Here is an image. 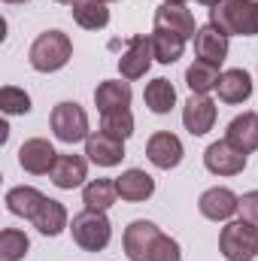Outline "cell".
Wrapping results in <instances>:
<instances>
[{"label": "cell", "mask_w": 258, "mask_h": 261, "mask_svg": "<svg viewBox=\"0 0 258 261\" xmlns=\"http://www.w3.org/2000/svg\"><path fill=\"white\" fill-rule=\"evenodd\" d=\"M210 24L225 37H258V0H219L210 9Z\"/></svg>", "instance_id": "1"}, {"label": "cell", "mask_w": 258, "mask_h": 261, "mask_svg": "<svg viewBox=\"0 0 258 261\" xmlns=\"http://www.w3.org/2000/svg\"><path fill=\"white\" fill-rule=\"evenodd\" d=\"M70 58H73V40L64 31H43L28 49V61L37 73H58L61 67L70 64Z\"/></svg>", "instance_id": "2"}, {"label": "cell", "mask_w": 258, "mask_h": 261, "mask_svg": "<svg viewBox=\"0 0 258 261\" xmlns=\"http://www.w3.org/2000/svg\"><path fill=\"white\" fill-rule=\"evenodd\" d=\"M70 234H73V243L82 252H100L113 240V225H110L107 213H100V210H82V213L73 216Z\"/></svg>", "instance_id": "3"}, {"label": "cell", "mask_w": 258, "mask_h": 261, "mask_svg": "<svg viewBox=\"0 0 258 261\" xmlns=\"http://www.w3.org/2000/svg\"><path fill=\"white\" fill-rule=\"evenodd\" d=\"M219 252L225 261H255L258 258V225L237 219L228 222L219 234Z\"/></svg>", "instance_id": "4"}, {"label": "cell", "mask_w": 258, "mask_h": 261, "mask_svg": "<svg viewBox=\"0 0 258 261\" xmlns=\"http://www.w3.org/2000/svg\"><path fill=\"white\" fill-rule=\"evenodd\" d=\"M52 130H55V137L67 143V146H73V143H79V140H88L91 134H88V113L76 103V100H61L55 110H52Z\"/></svg>", "instance_id": "5"}, {"label": "cell", "mask_w": 258, "mask_h": 261, "mask_svg": "<svg viewBox=\"0 0 258 261\" xmlns=\"http://www.w3.org/2000/svg\"><path fill=\"white\" fill-rule=\"evenodd\" d=\"M203 167L213 176H237L246 170V155L240 149H234L228 140H216L203 152Z\"/></svg>", "instance_id": "6"}, {"label": "cell", "mask_w": 258, "mask_h": 261, "mask_svg": "<svg viewBox=\"0 0 258 261\" xmlns=\"http://www.w3.org/2000/svg\"><path fill=\"white\" fill-rule=\"evenodd\" d=\"M183 155H186L183 140H179L176 134H170V130H155V134L149 137V143H146V158H149L158 170H173V167H179V164H183Z\"/></svg>", "instance_id": "7"}, {"label": "cell", "mask_w": 258, "mask_h": 261, "mask_svg": "<svg viewBox=\"0 0 258 261\" xmlns=\"http://www.w3.org/2000/svg\"><path fill=\"white\" fill-rule=\"evenodd\" d=\"M158 237H161V228H158L155 222H146V219L131 222L128 228H125V237H122L125 255H128L131 261H149Z\"/></svg>", "instance_id": "8"}, {"label": "cell", "mask_w": 258, "mask_h": 261, "mask_svg": "<svg viewBox=\"0 0 258 261\" xmlns=\"http://www.w3.org/2000/svg\"><path fill=\"white\" fill-rule=\"evenodd\" d=\"M55 161H58V152H55V146H52L49 140H43V137L24 140L21 149H18V164H21V170H28V173H34V176L52 173Z\"/></svg>", "instance_id": "9"}, {"label": "cell", "mask_w": 258, "mask_h": 261, "mask_svg": "<svg viewBox=\"0 0 258 261\" xmlns=\"http://www.w3.org/2000/svg\"><path fill=\"white\" fill-rule=\"evenodd\" d=\"M197 210L210 222H228L234 213H240V197L225 186H216V189H207L197 197Z\"/></svg>", "instance_id": "10"}, {"label": "cell", "mask_w": 258, "mask_h": 261, "mask_svg": "<svg viewBox=\"0 0 258 261\" xmlns=\"http://www.w3.org/2000/svg\"><path fill=\"white\" fill-rule=\"evenodd\" d=\"M152 58H155L152 55V37L137 34V37H131L128 49L119 58V73L125 79H143L149 73V67H152Z\"/></svg>", "instance_id": "11"}, {"label": "cell", "mask_w": 258, "mask_h": 261, "mask_svg": "<svg viewBox=\"0 0 258 261\" xmlns=\"http://www.w3.org/2000/svg\"><path fill=\"white\" fill-rule=\"evenodd\" d=\"M183 125L192 137H203L216 125V100L207 94H192L183 107Z\"/></svg>", "instance_id": "12"}, {"label": "cell", "mask_w": 258, "mask_h": 261, "mask_svg": "<svg viewBox=\"0 0 258 261\" xmlns=\"http://www.w3.org/2000/svg\"><path fill=\"white\" fill-rule=\"evenodd\" d=\"M155 31L176 34V37H183L186 43L197 37L194 15L186 9V6H170V3H161V6L155 9Z\"/></svg>", "instance_id": "13"}, {"label": "cell", "mask_w": 258, "mask_h": 261, "mask_svg": "<svg viewBox=\"0 0 258 261\" xmlns=\"http://www.w3.org/2000/svg\"><path fill=\"white\" fill-rule=\"evenodd\" d=\"M85 155L97 167H116L125 158V143L116 140V137H107L104 130H97V134H91L85 140Z\"/></svg>", "instance_id": "14"}, {"label": "cell", "mask_w": 258, "mask_h": 261, "mask_svg": "<svg viewBox=\"0 0 258 261\" xmlns=\"http://www.w3.org/2000/svg\"><path fill=\"white\" fill-rule=\"evenodd\" d=\"M31 225L43 234V237H58L70 225V216H67V206L55 197H43V203L37 206V213L31 216Z\"/></svg>", "instance_id": "15"}, {"label": "cell", "mask_w": 258, "mask_h": 261, "mask_svg": "<svg viewBox=\"0 0 258 261\" xmlns=\"http://www.w3.org/2000/svg\"><path fill=\"white\" fill-rule=\"evenodd\" d=\"M49 176H52V182H55L58 189L73 192V189H79V186L88 179V161H85L82 155L64 152V155H58V161H55V167H52Z\"/></svg>", "instance_id": "16"}, {"label": "cell", "mask_w": 258, "mask_h": 261, "mask_svg": "<svg viewBox=\"0 0 258 261\" xmlns=\"http://www.w3.org/2000/svg\"><path fill=\"white\" fill-rule=\"evenodd\" d=\"M225 140L240 149L243 155H252L258 149V113H240L228 122V130H225Z\"/></svg>", "instance_id": "17"}, {"label": "cell", "mask_w": 258, "mask_h": 261, "mask_svg": "<svg viewBox=\"0 0 258 261\" xmlns=\"http://www.w3.org/2000/svg\"><path fill=\"white\" fill-rule=\"evenodd\" d=\"M116 189H119V197L128 200V203H140V200H149L155 195V179L140 170V167H131L122 176H116Z\"/></svg>", "instance_id": "18"}, {"label": "cell", "mask_w": 258, "mask_h": 261, "mask_svg": "<svg viewBox=\"0 0 258 261\" xmlns=\"http://www.w3.org/2000/svg\"><path fill=\"white\" fill-rule=\"evenodd\" d=\"M194 52H197V58H203V61L222 64V61L228 58V37H225L216 24H203V28H197Z\"/></svg>", "instance_id": "19"}, {"label": "cell", "mask_w": 258, "mask_h": 261, "mask_svg": "<svg viewBox=\"0 0 258 261\" xmlns=\"http://www.w3.org/2000/svg\"><path fill=\"white\" fill-rule=\"evenodd\" d=\"M216 91H219V100L222 103H243V100L252 97V79H249L246 70L234 67V70H225L219 76Z\"/></svg>", "instance_id": "20"}, {"label": "cell", "mask_w": 258, "mask_h": 261, "mask_svg": "<svg viewBox=\"0 0 258 261\" xmlns=\"http://www.w3.org/2000/svg\"><path fill=\"white\" fill-rule=\"evenodd\" d=\"M94 103L100 113H110V110H122L131 107V85L122 79H107L94 88Z\"/></svg>", "instance_id": "21"}, {"label": "cell", "mask_w": 258, "mask_h": 261, "mask_svg": "<svg viewBox=\"0 0 258 261\" xmlns=\"http://www.w3.org/2000/svg\"><path fill=\"white\" fill-rule=\"evenodd\" d=\"M70 15L85 31H104L110 24V9L107 3H97V0H79L76 6H70Z\"/></svg>", "instance_id": "22"}, {"label": "cell", "mask_w": 258, "mask_h": 261, "mask_svg": "<svg viewBox=\"0 0 258 261\" xmlns=\"http://www.w3.org/2000/svg\"><path fill=\"white\" fill-rule=\"evenodd\" d=\"M143 100H146V107H149L155 116H164V113H170V110L176 107V88L170 85V79L158 76V79H152V82L146 85Z\"/></svg>", "instance_id": "23"}, {"label": "cell", "mask_w": 258, "mask_h": 261, "mask_svg": "<svg viewBox=\"0 0 258 261\" xmlns=\"http://www.w3.org/2000/svg\"><path fill=\"white\" fill-rule=\"evenodd\" d=\"M43 197L46 195L40 189H34V186H15V189L6 192V210L12 216H21V219L31 222V216L37 213V206L43 203Z\"/></svg>", "instance_id": "24"}, {"label": "cell", "mask_w": 258, "mask_h": 261, "mask_svg": "<svg viewBox=\"0 0 258 261\" xmlns=\"http://www.w3.org/2000/svg\"><path fill=\"white\" fill-rule=\"evenodd\" d=\"M219 67L213 61H203V58H194V64L186 70V85L192 88V94H210L216 85H219Z\"/></svg>", "instance_id": "25"}, {"label": "cell", "mask_w": 258, "mask_h": 261, "mask_svg": "<svg viewBox=\"0 0 258 261\" xmlns=\"http://www.w3.org/2000/svg\"><path fill=\"white\" fill-rule=\"evenodd\" d=\"M119 197V189H116V179H91L85 189H82V203L85 210H100L107 213Z\"/></svg>", "instance_id": "26"}, {"label": "cell", "mask_w": 258, "mask_h": 261, "mask_svg": "<svg viewBox=\"0 0 258 261\" xmlns=\"http://www.w3.org/2000/svg\"><path fill=\"white\" fill-rule=\"evenodd\" d=\"M186 52V40L167 31H152V55L158 64H176Z\"/></svg>", "instance_id": "27"}, {"label": "cell", "mask_w": 258, "mask_h": 261, "mask_svg": "<svg viewBox=\"0 0 258 261\" xmlns=\"http://www.w3.org/2000/svg\"><path fill=\"white\" fill-rule=\"evenodd\" d=\"M100 130H104L107 137H116V140L125 143L131 134H134V116H131V110L122 107V110L100 113Z\"/></svg>", "instance_id": "28"}, {"label": "cell", "mask_w": 258, "mask_h": 261, "mask_svg": "<svg viewBox=\"0 0 258 261\" xmlns=\"http://www.w3.org/2000/svg\"><path fill=\"white\" fill-rule=\"evenodd\" d=\"M31 249V240L18 228H3L0 231V258L3 261H21Z\"/></svg>", "instance_id": "29"}, {"label": "cell", "mask_w": 258, "mask_h": 261, "mask_svg": "<svg viewBox=\"0 0 258 261\" xmlns=\"http://www.w3.org/2000/svg\"><path fill=\"white\" fill-rule=\"evenodd\" d=\"M0 110L6 116H24V113H31V94L24 88L3 85L0 88Z\"/></svg>", "instance_id": "30"}, {"label": "cell", "mask_w": 258, "mask_h": 261, "mask_svg": "<svg viewBox=\"0 0 258 261\" xmlns=\"http://www.w3.org/2000/svg\"><path fill=\"white\" fill-rule=\"evenodd\" d=\"M149 261H183V249H179V243L173 237H167L161 231V237L155 240V249H152Z\"/></svg>", "instance_id": "31"}, {"label": "cell", "mask_w": 258, "mask_h": 261, "mask_svg": "<svg viewBox=\"0 0 258 261\" xmlns=\"http://www.w3.org/2000/svg\"><path fill=\"white\" fill-rule=\"evenodd\" d=\"M240 216H243L246 222L258 225V189L255 192H246V195L240 197Z\"/></svg>", "instance_id": "32"}, {"label": "cell", "mask_w": 258, "mask_h": 261, "mask_svg": "<svg viewBox=\"0 0 258 261\" xmlns=\"http://www.w3.org/2000/svg\"><path fill=\"white\" fill-rule=\"evenodd\" d=\"M194 3H200V6H210V9H213V6H216L219 0H194Z\"/></svg>", "instance_id": "33"}, {"label": "cell", "mask_w": 258, "mask_h": 261, "mask_svg": "<svg viewBox=\"0 0 258 261\" xmlns=\"http://www.w3.org/2000/svg\"><path fill=\"white\" fill-rule=\"evenodd\" d=\"M55 3H64V6H76L79 0H55Z\"/></svg>", "instance_id": "34"}, {"label": "cell", "mask_w": 258, "mask_h": 261, "mask_svg": "<svg viewBox=\"0 0 258 261\" xmlns=\"http://www.w3.org/2000/svg\"><path fill=\"white\" fill-rule=\"evenodd\" d=\"M164 3H170V6H183L186 0H164Z\"/></svg>", "instance_id": "35"}, {"label": "cell", "mask_w": 258, "mask_h": 261, "mask_svg": "<svg viewBox=\"0 0 258 261\" xmlns=\"http://www.w3.org/2000/svg\"><path fill=\"white\" fill-rule=\"evenodd\" d=\"M3 3H28V0H3Z\"/></svg>", "instance_id": "36"}, {"label": "cell", "mask_w": 258, "mask_h": 261, "mask_svg": "<svg viewBox=\"0 0 258 261\" xmlns=\"http://www.w3.org/2000/svg\"><path fill=\"white\" fill-rule=\"evenodd\" d=\"M97 3H116V0H97Z\"/></svg>", "instance_id": "37"}]
</instances>
